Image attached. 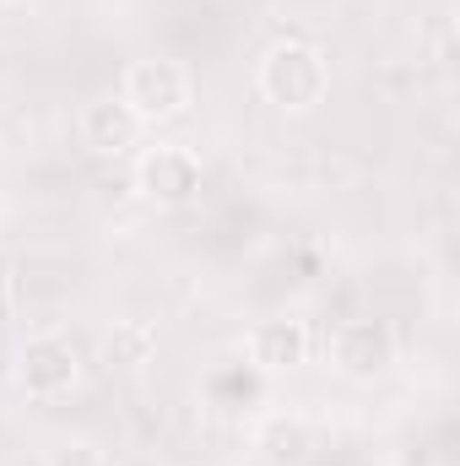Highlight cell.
Returning <instances> with one entry per match:
<instances>
[{"mask_svg": "<svg viewBox=\"0 0 460 466\" xmlns=\"http://www.w3.org/2000/svg\"><path fill=\"white\" fill-rule=\"evenodd\" d=\"M325 55L315 44H276L265 60H260V93L282 109H309L325 98Z\"/></svg>", "mask_w": 460, "mask_h": 466, "instance_id": "6da1fadb", "label": "cell"}, {"mask_svg": "<svg viewBox=\"0 0 460 466\" xmlns=\"http://www.w3.org/2000/svg\"><path fill=\"white\" fill-rule=\"evenodd\" d=\"M119 98L141 115V125H152V119H179L190 109V98H195V82H190V71H185L179 60H135V66L125 71Z\"/></svg>", "mask_w": 460, "mask_h": 466, "instance_id": "7a4b0ae2", "label": "cell"}, {"mask_svg": "<svg viewBox=\"0 0 460 466\" xmlns=\"http://www.w3.org/2000/svg\"><path fill=\"white\" fill-rule=\"evenodd\" d=\"M76 380V348L60 331H44L22 348V390L27 396H60Z\"/></svg>", "mask_w": 460, "mask_h": 466, "instance_id": "3957f363", "label": "cell"}, {"mask_svg": "<svg viewBox=\"0 0 460 466\" xmlns=\"http://www.w3.org/2000/svg\"><path fill=\"white\" fill-rule=\"evenodd\" d=\"M331 358H336V369L352 374V380H374V374H385L395 363V342H390V331L379 320H352V326L336 331Z\"/></svg>", "mask_w": 460, "mask_h": 466, "instance_id": "277c9868", "label": "cell"}, {"mask_svg": "<svg viewBox=\"0 0 460 466\" xmlns=\"http://www.w3.org/2000/svg\"><path fill=\"white\" fill-rule=\"evenodd\" d=\"M141 185H146L152 201L185 207V201H195V190H201V163H195V152H185V147H157V152L141 163Z\"/></svg>", "mask_w": 460, "mask_h": 466, "instance_id": "5b68a950", "label": "cell"}, {"mask_svg": "<svg viewBox=\"0 0 460 466\" xmlns=\"http://www.w3.org/2000/svg\"><path fill=\"white\" fill-rule=\"evenodd\" d=\"M76 130H82V141H87L93 152H130L146 125H141V115H135L125 98H98V104L82 109Z\"/></svg>", "mask_w": 460, "mask_h": 466, "instance_id": "8992f818", "label": "cell"}, {"mask_svg": "<svg viewBox=\"0 0 460 466\" xmlns=\"http://www.w3.org/2000/svg\"><path fill=\"white\" fill-rule=\"evenodd\" d=\"M244 348L260 369H293L309 358V331H304V320H260Z\"/></svg>", "mask_w": 460, "mask_h": 466, "instance_id": "52a82bcc", "label": "cell"}, {"mask_svg": "<svg viewBox=\"0 0 460 466\" xmlns=\"http://www.w3.org/2000/svg\"><path fill=\"white\" fill-rule=\"evenodd\" d=\"M152 352H157V331L146 320H119L115 331H109V358H115L119 369H146Z\"/></svg>", "mask_w": 460, "mask_h": 466, "instance_id": "ba28073f", "label": "cell"}, {"mask_svg": "<svg viewBox=\"0 0 460 466\" xmlns=\"http://www.w3.org/2000/svg\"><path fill=\"white\" fill-rule=\"evenodd\" d=\"M49 466H104V456H98L87 440H71V445H60V451L49 456Z\"/></svg>", "mask_w": 460, "mask_h": 466, "instance_id": "9c48e42d", "label": "cell"}, {"mask_svg": "<svg viewBox=\"0 0 460 466\" xmlns=\"http://www.w3.org/2000/svg\"><path fill=\"white\" fill-rule=\"evenodd\" d=\"M119 466H163V461H157V456H125Z\"/></svg>", "mask_w": 460, "mask_h": 466, "instance_id": "30bf717a", "label": "cell"}]
</instances>
